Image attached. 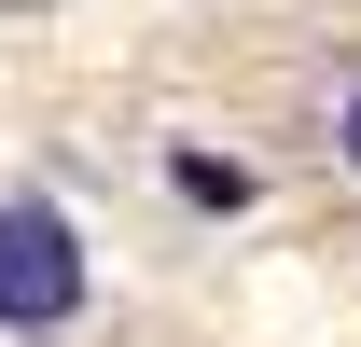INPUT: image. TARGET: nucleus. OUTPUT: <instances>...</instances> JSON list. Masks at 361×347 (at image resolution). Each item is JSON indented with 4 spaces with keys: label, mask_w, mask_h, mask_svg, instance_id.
Instances as JSON below:
<instances>
[{
    "label": "nucleus",
    "mask_w": 361,
    "mask_h": 347,
    "mask_svg": "<svg viewBox=\"0 0 361 347\" xmlns=\"http://www.w3.org/2000/svg\"><path fill=\"white\" fill-rule=\"evenodd\" d=\"M84 305H97V250H84V222L56 209V195H0V334L42 347V334H70Z\"/></svg>",
    "instance_id": "f257e3e1"
},
{
    "label": "nucleus",
    "mask_w": 361,
    "mask_h": 347,
    "mask_svg": "<svg viewBox=\"0 0 361 347\" xmlns=\"http://www.w3.org/2000/svg\"><path fill=\"white\" fill-rule=\"evenodd\" d=\"M334 153H348V167H361V84H348V111H334Z\"/></svg>",
    "instance_id": "f03ea898"
}]
</instances>
